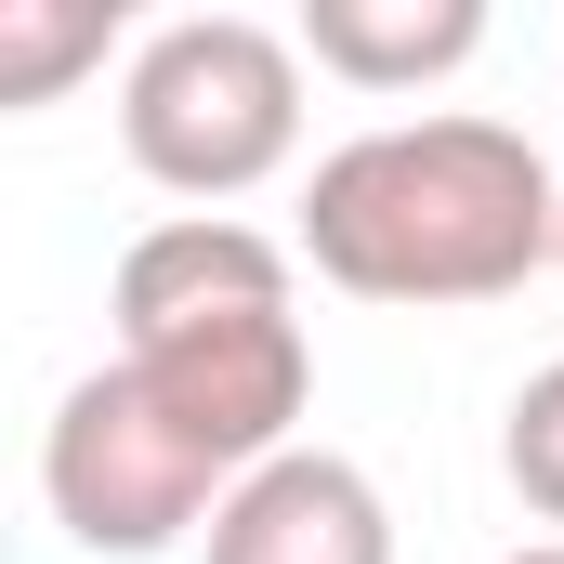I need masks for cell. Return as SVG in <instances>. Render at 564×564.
<instances>
[{
    "label": "cell",
    "instance_id": "6da1fadb",
    "mask_svg": "<svg viewBox=\"0 0 564 564\" xmlns=\"http://www.w3.org/2000/svg\"><path fill=\"white\" fill-rule=\"evenodd\" d=\"M302 408H315L302 302L224 315V328H144L93 381H66V408L40 433V499L79 552L144 564L171 539H197L263 459H289Z\"/></svg>",
    "mask_w": 564,
    "mask_h": 564
},
{
    "label": "cell",
    "instance_id": "7a4b0ae2",
    "mask_svg": "<svg viewBox=\"0 0 564 564\" xmlns=\"http://www.w3.org/2000/svg\"><path fill=\"white\" fill-rule=\"evenodd\" d=\"M564 250V184L512 119H381L302 184V263L355 302H499Z\"/></svg>",
    "mask_w": 564,
    "mask_h": 564
},
{
    "label": "cell",
    "instance_id": "3957f363",
    "mask_svg": "<svg viewBox=\"0 0 564 564\" xmlns=\"http://www.w3.org/2000/svg\"><path fill=\"white\" fill-rule=\"evenodd\" d=\"M119 144L158 197H250L302 158V40L263 13H171L119 79Z\"/></svg>",
    "mask_w": 564,
    "mask_h": 564
},
{
    "label": "cell",
    "instance_id": "277c9868",
    "mask_svg": "<svg viewBox=\"0 0 564 564\" xmlns=\"http://www.w3.org/2000/svg\"><path fill=\"white\" fill-rule=\"evenodd\" d=\"M197 564H394V512L341 446H289L210 512Z\"/></svg>",
    "mask_w": 564,
    "mask_h": 564
},
{
    "label": "cell",
    "instance_id": "5b68a950",
    "mask_svg": "<svg viewBox=\"0 0 564 564\" xmlns=\"http://www.w3.org/2000/svg\"><path fill=\"white\" fill-rule=\"evenodd\" d=\"M302 66L341 93H421L486 53V0H302Z\"/></svg>",
    "mask_w": 564,
    "mask_h": 564
},
{
    "label": "cell",
    "instance_id": "8992f818",
    "mask_svg": "<svg viewBox=\"0 0 564 564\" xmlns=\"http://www.w3.org/2000/svg\"><path fill=\"white\" fill-rule=\"evenodd\" d=\"M106 0H0V106H53L79 66H106Z\"/></svg>",
    "mask_w": 564,
    "mask_h": 564
},
{
    "label": "cell",
    "instance_id": "52a82bcc",
    "mask_svg": "<svg viewBox=\"0 0 564 564\" xmlns=\"http://www.w3.org/2000/svg\"><path fill=\"white\" fill-rule=\"evenodd\" d=\"M499 473H512V499H525L539 525H564V355L512 394V421H499Z\"/></svg>",
    "mask_w": 564,
    "mask_h": 564
},
{
    "label": "cell",
    "instance_id": "ba28073f",
    "mask_svg": "<svg viewBox=\"0 0 564 564\" xmlns=\"http://www.w3.org/2000/svg\"><path fill=\"white\" fill-rule=\"evenodd\" d=\"M512 564H564V539H539V552H512Z\"/></svg>",
    "mask_w": 564,
    "mask_h": 564
},
{
    "label": "cell",
    "instance_id": "9c48e42d",
    "mask_svg": "<svg viewBox=\"0 0 564 564\" xmlns=\"http://www.w3.org/2000/svg\"><path fill=\"white\" fill-rule=\"evenodd\" d=\"M552 263H564V250H552Z\"/></svg>",
    "mask_w": 564,
    "mask_h": 564
}]
</instances>
